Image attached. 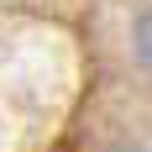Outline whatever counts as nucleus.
Instances as JSON below:
<instances>
[{
    "label": "nucleus",
    "mask_w": 152,
    "mask_h": 152,
    "mask_svg": "<svg viewBox=\"0 0 152 152\" xmlns=\"http://www.w3.org/2000/svg\"><path fill=\"white\" fill-rule=\"evenodd\" d=\"M137 42H142V53H147V58H152V11L142 16V26H137Z\"/></svg>",
    "instance_id": "1"
}]
</instances>
